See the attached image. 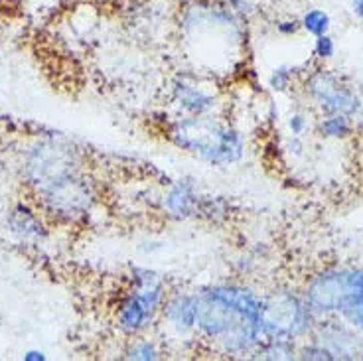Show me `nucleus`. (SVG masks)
<instances>
[{"label":"nucleus","instance_id":"obj_1","mask_svg":"<svg viewBox=\"0 0 363 361\" xmlns=\"http://www.w3.org/2000/svg\"><path fill=\"white\" fill-rule=\"evenodd\" d=\"M196 334L229 357H253L263 342V296L237 282L196 290Z\"/></svg>","mask_w":363,"mask_h":361},{"label":"nucleus","instance_id":"obj_2","mask_svg":"<svg viewBox=\"0 0 363 361\" xmlns=\"http://www.w3.org/2000/svg\"><path fill=\"white\" fill-rule=\"evenodd\" d=\"M166 135L174 146L209 166H229L245 156V136L216 115H178Z\"/></svg>","mask_w":363,"mask_h":361},{"label":"nucleus","instance_id":"obj_3","mask_svg":"<svg viewBox=\"0 0 363 361\" xmlns=\"http://www.w3.org/2000/svg\"><path fill=\"white\" fill-rule=\"evenodd\" d=\"M316 316H342L363 334V269H330L316 274L304 290Z\"/></svg>","mask_w":363,"mask_h":361},{"label":"nucleus","instance_id":"obj_4","mask_svg":"<svg viewBox=\"0 0 363 361\" xmlns=\"http://www.w3.org/2000/svg\"><path fill=\"white\" fill-rule=\"evenodd\" d=\"M168 289L164 279L148 267L130 269V287L117 306V326L125 335L145 334L160 318Z\"/></svg>","mask_w":363,"mask_h":361},{"label":"nucleus","instance_id":"obj_5","mask_svg":"<svg viewBox=\"0 0 363 361\" xmlns=\"http://www.w3.org/2000/svg\"><path fill=\"white\" fill-rule=\"evenodd\" d=\"M263 335L298 340L306 335L316 324V314L308 306L304 294H294L291 290H272L263 296L261 308Z\"/></svg>","mask_w":363,"mask_h":361},{"label":"nucleus","instance_id":"obj_6","mask_svg":"<svg viewBox=\"0 0 363 361\" xmlns=\"http://www.w3.org/2000/svg\"><path fill=\"white\" fill-rule=\"evenodd\" d=\"M40 206L48 216L64 221H77L89 216L97 204V191L85 172H73L60 180L50 182L34 190Z\"/></svg>","mask_w":363,"mask_h":361},{"label":"nucleus","instance_id":"obj_7","mask_svg":"<svg viewBox=\"0 0 363 361\" xmlns=\"http://www.w3.org/2000/svg\"><path fill=\"white\" fill-rule=\"evenodd\" d=\"M22 170L28 184L36 190L50 182L69 176L73 172H82L83 160L82 154L72 145L48 138V140H38L36 145L28 148Z\"/></svg>","mask_w":363,"mask_h":361},{"label":"nucleus","instance_id":"obj_8","mask_svg":"<svg viewBox=\"0 0 363 361\" xmlns=\"http://www.w3.org/2000/svg\"><path fill=\"white\" fill-rule=\"evenodd\" d=\"M308 99L324 115H345L355 117L362 107V99L352 89V85L326 70H316L308 75L304 83Z\"/></svg>","mask_w":363,"mask_h":361},{"label":"nucleus","instance_id":"obj_9","mask_svg":"<svg viewBox=\"0 0 363 361\" xmlns=\"http://www.w3.org/2000/svg\"><path fill=\"white\" fill-rule=\"evenodd\" d=\"M172 105L180 115H213L218 109V93L203 77L184 72L172 82Z\"/></svg>","mask_w":363,"mask_h":361},{"label":"nucleus","instance_id":"obj_10","mask_svg":"<svg viewBox=\"0 0 363 361\" xmlns=\"http://www.w3.org/2000/svg\"><path fill=\"white\" fill-rule=\"evenodd\" d=\"M203 194L190 178H180L168 186L160 198V208L168 217L176 221H186L200 217V206Z\"/></svg>","mask_w":363,"mask_h":361},{"label":"nucleus","instance_id":"obj_11","mask_svg":"<svg viewBox=\"0 0 363 361\" xmlns=\"http://www.w3.org/2000/svg\"><path fill=\"white\" fill-rule=\"evenodd\" d=\"M196 292H168L160 318L164 326L178 335L196 332Z\"/></svg>","mask_w":363,"mask_h":361},{"label":"nucleus","instance_id":"obj_12","mask_svg":"<svg viewBox=\"0 0 363 361\" xmlns=\"http://www.w3.org/2000/svg\"><path fill=\"white\" fill-rule=\"evenodd\" d=\"M320 343H324L336 360H355L363 357V342L359 335H355L347 324L326 322L320 326Z\"/></svg>","mask_w":363,"mask_h":361},{"label":"nucleus","instance_id":"obj_13","mask_svg":"<svg viewBox=\"0 0 363 361\" xmlns=\"http://www.w3.org/2000/svg\"><path fill=\"white\" fill-rule=\"evenodd\" d=\"M9 227L10 231L18 235L22 241H42L48 235V229H45L40 213L24 201H18L10 209Z\"/></svg>","mask_w":363,"mask_h":361},{"label":"nucleus","instance_id":"obj_14","mask_svg":"<svg viewBox=\"0 0 363 361\" xmlns=\"http://www.w3.org/2000/svg\"><path fill=\"white\" fill-rule=\"evenodd\" d=\"M298 355L296 340H284V338H267L259 343L253 357L259 360H292Z\"/></svg>","mask_w":363,"mask_h":361},{"label":"nucleus","instance_id":"obj_15","mask_svg":"<svg viewBox=\"0 0 363 361\" xmlns=\"http://www.w3.org/2000/svg\"><path fill=\"white\" fill-rule=\"evenodd\" d=\"M160 357H162V350L158 342L143 334L135 335V340L125 350V360L130 361H156Z\"/></svg>","mask_w":363,"mask_h":361},{"label":"nucleus","instance_id":"obj_16","mask_svg":"<svg viewBox=\"0 0 363 361\" xmlns=\"http://www.w3.org/2000/svg\"><path fill=\"white\" fill-rule=\"evenodd\" d=\"M300 28L310 36H324L332 28V16L324 9H308L300 18Z\"/></svg>","mask_w":363,"mask_h":361},{"label":"nucleus","instance_id":"obj_17","mask_svg":"<svg viewBox=\"0 0 363 361\" xmlns=\"http://www.w3.org/2000/svg\"><path fill=\"white\" fill-rule=\"evenodd\" d=\"M318 133L324 138H345L352 133V117L345 115H324L318 123Z\"/></svg>","mask_w":363,"mask_h":361},{"label":"nucleus","instance_id":"obj_18","mask_svg":"<svg viewBox=\"0 0 363 361\" xmlns=\"http://www.w3.org/2000/svg\"><path fill=\"white\" fill-rule=\"evenodd\" d=\"M292 79H294V67L291 65H281L271 73L269 77V87L277 93H284V91L291 89Z\"/></svg>","mask_w":363,"mask_h":361},{"label":"nucleus","instance_id":"obj_19","mask_svg":"<svg viewBox=\"0 0 363 361\" xmlns=\"http://www.w3.org/2000/svg\"><path fill=\"white\" fill-rule=\"evenodd\" d=\"M298 357L300 360H314V361H330V360H336L334 357V353L328 350L324 343L316 342L308 343V345H302L298 350Z\"/></svg>","mask_w":363,"mask_h":361},{"label":"nucleus","instance_id":"obj_20","mask_svg":"<svg viewBox=\"0 0 363 361\" xmlns=\"http://www.w3.org/2000/svg\"><path fill=\"white\" fill-rule=\"evenodd\" d=\"M312 52H314V55H316L318 60H324V62H326V60H332L334 54H336V42H334V38L330 36V34L316 36Z\"/></svg>","mask_w":363,"mask_h":361},{"label":"nucleus","instance_id":"obj_21","mask_svg":"<svg viewBox=\"0 0 363 361\" xmlns=\"http://www.w3.org/2000/svg\"><path fill=\"white\" fill-rule=\"evenodd\" d=\"M223 4L241 20H247L255 12L253 0H223Z\"/></svg>","mask_w":363,"mask_h":361},{"label":"nucleus","instance_id":"obj_22","mask_svg":"<svg viewBox=\"0 0 363 361\" xmlns=\"http://www.w3.org/2000/svg\"><path fill=\"white\" fill-rule=\"evenodd\" d=\"M286 125H289L292 136H302L308 130V121H306V115H302V113H292Z\"/></svg>","mask_w":363,"mask_h":361},{"label":"nucleus","instance_id":"obj_23","mask_svg":"<svg viewBox=\"0 0 363 361\" xmlns=\"http://www.w3.org/2000/svg\"><path fill=\"white\" fill-rule=\"evenodd\" d=\"M277 32L282 34V36H292V34H296L300 28V20H294V18H286V20H279L277 24Z\"/></svg>","mask_w":363,"mask_h":361},{"label":"nucleus","instance_id":"obj_24","mask_svg":"<svg viewBox=\"0 0 363 361\" xmlns=\"http://www.w3.org/2000/svg\"><path fill=\"white\" fill-rule=\"evenodd\" d=\"M350 9L354 12V16L363 22V0H350Z\"/></svg>","mask_w":363,"mask_h":361},{"label":"nucleus","instance_id":"obj_25","mask_svg":"<svg viewBox=\"0 0 363 361\" xmlns=\"http://www.w3.org/2000/svg\"><path fill=\"white\" fill-rule=\"evenodd\" d=\"M24 361H45V353L40 350H28L24 353Z\"/></svg>","mask_w":363,"mask_h":361},{"label":"nucleus","instance_id":"obj_26","mask_svg":"<svg viewBox=\"0 0 363 361\" xmlns=\"http://www.w3.org/2000/svg\"><path fill=\"white\" fill-rule=\"evenodd\" d=\"M355 117H359V121H362L363 125V101H362V107H359V111H357V115Z\"/></svg>","mask_w":363,"mask_h":361}]
</instances>
